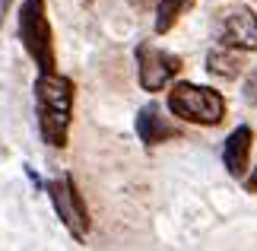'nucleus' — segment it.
Returning <instances> with one entry per match:
<instances>
[{
    "label": "nucleus",
    "mask_w": 257,
    "mask_h": 251,
    "mask_svg": "<svg viewBox=\"0 0 257 251\" xmlns=\"http://www.w3.org/2000/svg\"><path fill=\"white\" fill-rule=\"evenodd\" d=\"M38 130L48 146H67V130L73 118V79L61 73H38L35 79Z\"/></svg>",
    "instance_id": "nucleus-1"
},
{
    "label": "nucleus",
    "mask_w": 257,
    "mask_h": 251,
    "mask_svg": "<svg viewBox=\"0 0 257 251\" xmlns=\"http://www.w3.org/2000/svg\"><path fill=\"white\" fill-rule=\"evenodd\" d=\"M169 112L187 124H203L213 127L225 118V99L210 86H194V83H175L169 93Z\"/></svg>",
    "instance_id": "nucleus-2"
},
{
    "label": "nucleus",
    "mask_w": 257,
    "mask_h": 251,
    "mask_svg": "<svg viewBox=\"0 0 257 251\" xmlns=\"http://www.w3.org/2000/svg\"><path fill=\"white\" fill-rule=\"evenodd\" d=\"M19 38H23L26 54L35 61L38 73L54 70V35L45 13V0H26L19 7Z\"/></svg>",
    "instance_id": "nucleus-3"
},
{
    "label": "nucleus",
    "mask_w": 257,
    "mask_h": 251,
    "mask_svg": "<svg viewBox=\"0 0 257 251\" xmlns=\"http://www.w3.org/2000/svg\"><path fill=\"white\" fill-rule=\"evenodd\" d=\"M48 197H51L54 204V213L61 216V223L67 226V232H70L76 242H86V232H89V210L83 204L80 191H76L73 178L64 175V178H54V182L45 185Z\"/></svg>",
    "instance_id": "nucleus-4"
},
{
    "label": "nucleus",
    "mask_w": 257,
    "mask_h": 251,
    "mask_svg": "<svg viewBox=\"0 0 257 251\" xmlns=\"http://www.w3.org/2000/svg\"><path fill=\"white\" fill-rule=\"evenodd\" d=\"M137 70H140V86L146 93H159V89H165L172 83V76L178 70H181V57L143 42L137 48Z\"/></svg>",
    "instance_id": "nucleus-5"
},
{
    "label": "nucleus",
    "mask_w": 257,
    "mask_h": 251,
    "mask_svg": "<svg viewBox=\"0 0 257 251\" xmlns=\"http://www.w3.org/2000/svg\"><path fill=\"white\" fill-rule=\"evenodd\" d=\"M216 35H219L222 45L238 48V51H257V16L248 7H229L219 16V26H216Z\"/></svg>",
    "instance_id": "nucleus-6"
},
{
    "label": "nucleus",
    "mask_w": 257,
    "mask_h": 251,
    "mask_svg": "<svg viewBox=\"0 0 257 251\" xmlns=\"http://www.w3.org/2000/svg\"><path fill=\"white\" fill-rule=\"evenodd\" d=\"M137 137L143 140V146H159L165 140L181 137V130L159 112V105H143L137 115Z\"/></svg>",
    "instance_id": "nucleus-7"
},
{
    "label": "nucleus",
    "mask_w": 257,
    "mask_h": 251,
    "mask_svg": "<svg viewBox=\"0 0 257 251\" xmlns=\"http://www.w3.org/2000/svg\"><path fill=\"white\" fill-rule=\"evenodd\" d=\"M251 143H254V134L251 127H235L229 137H225V146H222V162H225V172L232 178H241L244 169H248V159H251Z\"/></svg>",
    "instance_id": "nucleus-8"
},
{
    "label": "nucleus",
    "mask_w": 257,
    "mask_h": 251,
    "mask_svg": "<svg viewBox=\"0 0 257 251\" xmlns=\"http://www.w3.org/2000/svg\"><path fill=\"white\" fill-rule=\"evenodd\" d=\"M241 67H244V61H241L238 48L222 45V48H213V51L206 54V70L219 79H235L241 73Z\"/></svg>",
    "instance_id": "nucleus-9"
},
{
    "label": "nucleus",
    "mask_w": 257,
    "mask_h": 251,
    "mask_svg": "<svg viewBox=\"0 0 257 251\" xmlns=\"http://www.w3.org/2000/svg\"><path fill=\"white\" fill-rule=\"evenodd\" d=\"M181 4L178 0H159V10H156V32L165 35L169 29L178 23V16H181Z\"/></svg>",
    "instance_id": "nucleus-10"
},
{
    "label": "nucleus",
    "mask_w": 257,
    "mask_h": 251,
    "mask_svg": "<svg viewBox=\"0 0 257 251\" xmlns=\"http://www.w3.org/2000/svg\"><path fill=\"white\" fill-rule=\"evenodd\" d=\"M244 99H248V102L257 108V67L248 73V79H244Z\"/></svg>",
    "instance_id": "nucleus-11"
},
{
    "label": "nucleus",
    "mask_w": 257,
    "mask_h": 251,
    "mask_svg": "<svg viewBox=\"0 0 257 251\" xmlns=\"http://www.w3.org/2000/svg\"><path fill=\"white\" fill-rule=\"evenodd\" d=\"M134 10H150V0H127Z\"/></svg>",
    "instance_id": "nucleus-12"
},
{
    "label": "nucleus",
    "mask_w": 257,
    "mask_h": 251,
    "mask_svg": "<svg viewBox=\"0 0 257 251\" xmlns=\"http://www.w3.org/2000/svg\"><path fill=\"white\" fill-rule=\"evenodd\" d=\"M178 4H181V7H191V0H178Z\"/></svg>",
    "instance_id": "nucleus-13"
},
{
    "label": "nucleus",
    "mask_w": 257,
    "mask_h": 251,
    "mask_svg": "<svg viewBox=\"0 0 257 251\" xmlns=\"http://www.w3.org/2000/svg\"><path fill=\"white\" fill-rule=\"evenodd\" d=\"M86 4H92V0H86Z\"/></svg>",
    "instance_id": "nucleus-14"
}]
</instances>
